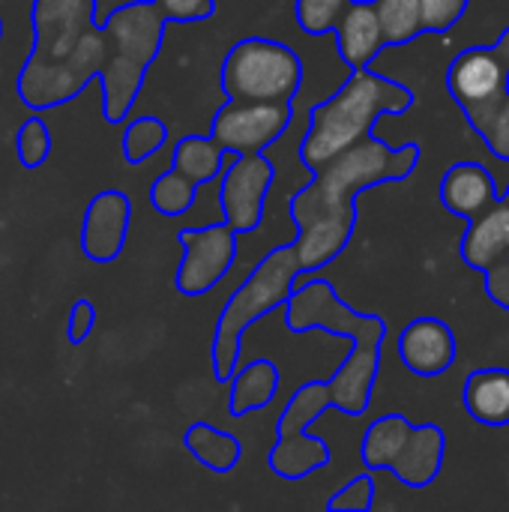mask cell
Returning <instances> with one entry per match:
<instances>
[{
	"label": "cell",
	"mask_w": 509,
	"mask_h": 512,
	"mask_svg": "<svg viewBox=\"0 0 509 512\" xmlns=\"http://www.w3.org/2000/svg\"><path fill=\"white\" fill-rule=\"evenodd\" d=\"M459 354L456 333L441 318H414L399 336V357L417 378L444 375Z\"/></svg>",
	"instance_id": "16"
},
{
	"label": "cell",
	"mask_w": 509,
	"mask_h": 512,
	"mask_svg": "<svg viewBox=\"0 0 509 512\" xmlns=\"http://www.w3.org/2000/svg\"><path fill=\"white\" fill-rule=\"evenodd\" d=\"M447 90L486 147L509 162V27L495 45L465 48L450 63Z\"/></svg>",
	"instance_id": "5"
},
{
	"label": "cell",
	"mask_w": 509,
	"mask_h": 512,
	"mask_svg": "<svg viewBox=\"0 0 509 512\" xmlns=\"http://www.w3.org/2000/svg\"><path fill=\"white\" fill-rule=\"evenodd\" d=\"M219 177H222V186H219L222 219L237 234L258 231L264 219V204L276 177L273 162L264 153H240V156L228 153Z\"/></svg>",
	"instance_id": "13"
},
{
	"label": "cell",
	"mask_w": 509,
	"mask_h": 512,
	"mask_svg": "<svg viewBox=\"0 0 509 512\" xmlns=\"http://www.w3.org/2000/svg\"><path fill=\"white\" fill-rule=\"evenodd\" d=\"M444 450L447 438L441 426H411L402 414L375 420L360 444V456L369 471H390L411 489H426L438 480L444 468Z\"/></svg>",
	"instance_id": "7"
},
{
	"label": "cell",
	"mask_w": 509,
	"mask_h": 512,
	"mask_svg": "<svg viewBox=\"0 0 509 512\" xmlns=\"http://www.w3.org/2000/svg\"><path fill=\"white\" fill-rule=\"evenodd\" d=\"M327 381L303 384L285 405L276 423V444L270 450V471L282 480H303L330 465V447L309 435V426L327 411Z\"/></svg>",
	"instance_id": "9"
},
{
	"label": "cell",
	"mask_w": 509,
	"mask_h": 512,
	"mask_svg": "<svg viewBox=\"0 0 509 512\" xmlns=\"http://www.w3.org/2000/svg\"><path fill=\"white\" fill-rule=\"evenodd\" d=\"M132 201L126 192L105 189L93 195L81 222V252L93 264H111L120 258L129 237Z\"/></svg>",
	"instance_id": "15"
},
{
	"label": "cell",
	"mask_w": 509,
	"mask_h": 512,
	"mask_svg": "<svg viewBox=\"0 0 509 512\" xmlns=\"http://www.w3.org/2000/svg\"><path fill=\"white\" fill-rule=\"evenodd\" d=\"M291 120H294L291 102L228 99L210 123V138L219 141V147L234 156L264 153L288 132Z\"/></svg>",
	"instance_id": "10"
},
{
	"label": "cell",
	"mask_w": 509,
	"mask_h": 512,
	"mask_svg": "<svg viewBox=\"0 0 509 512\" xmlns=\"http://www.w3.org/2000/svg\"><path fill=\"white\" fill-rule=\"evenodd\" d=\"M237 231L222 219L204 228H183L177 234L183 246V261L177 267L174 285L186 297H201L213 291L237 261Z\"/></svg>",
	"instance_id": "12"
},
{
	"label": "cell",
	"mask_w": 509,
	"mask_h": 512,
	"mask_svg": "<svg viewBox=\"0 0 509 512\" xmlns=\"http://www.w3.org/2000/svg\"><path fill=\"white\" fill-rule=\"evenodd\" d=\"M387 45H408L423 36L420 0H372Z\"/></svg>",
	"instance_id": "23"
},
{
	"label": "cell",
	"mask_w": 509,
	"mask_h": 512,
	"mask_svg": "<svg viewBox=\"0 0 509 512\" xmlns=\"http://www.w3.org/2000/svg\"><path fill=\"white\" fill-rule=\"evenodd\" d=\"M333 36H336L339 57L351 69L369 66L381 54V48H387L372 0H351L348 9L339 15V21L333 27Z\"/></svg>",
	"instance_id": "18"
},
{
	"label": "cell",
	"mask_w": 509,
	"mask_h": 512,
	"mask_svg": "<svg viewBox=\"0 0 509 512\" xmlns=\"http://www.w3.org/2000/svg\"><path fill=\"white\" fill-rule=\"evenodd\" d=\"M300 273L303 270L297 264L294 246L285 243V246L267 252L258 261V267L249 273V279L228 297V303L216 321V333H213V345H210V363H213L216 381H228L237 372L243 333L258 318L285 306L294 285L300 282Z\"/></svg>",
	"instance_id": "6"
},
{
	"label": "cell",
	"mask_w": 509,
	"mask_h": 512,
	"mask_svg": "<svg viewBox=\"0 0 509 512\" xmlns=\"http://www.w3.org/2000/svg\"><path fill=\"white\" fill-rule=\"evenodd\" d=\"M165 15L153 0H132L108 12L102 21L105 60L99 69L102 81V117L123 123L144 87V75L162 51Z\"/></svg>",
	"instance_id": "4"
},
{
	"label": "cell",
	"mask_w": 509,
	"mask_h": 512,
	"mask_svg": "<svg viewBox=\"0 0 509 512\" xmlns=\"http://www.w3.org/2000/svg\"><path fill=\"white\" fill-rule=\"evenodd\" d=\"M462 261L486 276V294L509 312V186L504 195L477 219L462 237Z\"/></svg>",
	"instance_id": "11"
},
{
	"label": "cell",
	"mask_w": 509,
	"mask_h": 512,
	"mask_svg": "<svg viewBox=\"0 0 509 512\" xmlns=\"http://www.w3.org/2000/svg\"><path fill=\"white\" fill-rule=\"evenodd\" d=\"M351 0H297L294 3V18L309 36H324L333 33L339 15L348 9Z\"/></svg>",
	"instance_id": "26"
},
{
	"label": "cell",
	"mask_w": 509,
	"mask_h": 512,
	"mask_svg": "<svg viewBox=\"0 0 509 512\" xmlns=\"http://www.w3.org/2000/svg\"><path fill=\"white\" fill-rule=\"evenodd\" d=\"M471 0H420L423 33H447L459 24Z\"/></svg>",
	"instance_id": "29"
},
{
	"label": "cell",
	"mask_w": 509,
	"mask_h": 512,
	"mask_svg": "<svg viewBox=\"0 0 509 512\" xmlns=\"http://www.w3.org/2000/svg\"><path fill=\"white\" fill-rule=\"evenodd\" d=\"M462 402L480 426H509V369L471 372L462 387Z\"/></svg>",
	"instance_id": "19"
},
{
	"label": "cell",
	"mask_w": 509,
	"mask_h": 512,
	"mask_svg": "<svg viewBox=\"0 0 509 512\" xmlns=\"http://www.w3.org/2000/svg\"><path fill=\"white\" fill-rule=\"evenodd\" d=\"M0 39H3V18H0Z\"/></svg>",
	"instance_id": "32"
},
{
	"label": "cell",
	"mask_w": 509,
	"mask_h": 512,
	"mask_svg": "<svg viewBox=\"0 0 509 512\" xmlns=\"http://www.w3.org/2000/svg\"><path fill=\"white\" fill-rule=\"evenodd\" d=\"M99 0H36L33 48L18 72V99L33 111L66 105L99 75L105 33L96 27Z\"/></svg>",
	"instance_id": "2"
},
{
	"label": "cell",
	"mask_w": 509,
	"mask_h": 512,
	"mask_svg": "<svg viewBox=\"0 0 509 512\" xmlns=\"http://www.w3.org/2000/svg\"><path fill=\"white\" fill-rule=\"evenodd\" d=\"M186 450L213 474H228L240 462V441L231 432H222L210 423H195L183 435Z\"/></svg>",
	"instance_id": "21"
},
{
	"label": "cell",
	"mask_w": 509,
	"mask_h": 512,
	"mask_svg": "<svg viewBox=\"0 0 509 512\" xmlns=\"http://www.w3.org/2000/svg\"><path fill=\"white\" fill-rule=\"evenodd\" d=\"M375 504V483L369 474L354 477L345 489H339L330 501L327 510L330 512H369Z\"/></svg>",
	"instance_id": "28"
},
{
	"label": "cell",
	"mask_w": 509,
	"mask_h": 512,
	"mask_svg": "<svg viewBox=\"0 0 509 512\" xmlns=\"http://www.w3.org/2000/svg\"><path fill=\"white\" fill-rule=\"evenodd\" d=\"M165 21H204L216 12V0H153Z\"/></svg>",
	"instance_id": "30"
},
{
	"label": "cell",
	"mask_w": 509,
	"mask_h": 512,
	"mask_svg": "<svg viewBox=\"0 0 509 512\" xmlns=\"http://www.w3.org/2000/svg\"><path fill=\"white\" fill-rule=\"evenodd\" d=\"M198 189L201 186H195L186 174H180L177 168H168V171H162L153 180V186H150V204L162 216H183L198 201Z\"/></svg>",
	"instance_id": "24"
},
{
	"label": "cell",
	"mask_w": 509,
	"mask_h": 512,
	"mask_svg": "<svg viewBox=\"0 0 509 512\" xmlns=\"http://www.w3.org/2000/svg\"><path fill=\"white\" fill-rule=\"evenodd\" d=\"M303 84V63L285 42L246 36L222 60V90L243 102H294Z\"/></svg>",
	"instance_id": "8"
},
{
	"label": "cell",
	"mask_w": 509,
	"mask_h": 512,
	"mask_svg": "<svg viewBox=\"0 0 509 512\" xmlns=\"http://www.w3.org/2000/svg\"><path fill=\"white\" fill-rule=\"evenodd\" d=\"M225 156L228 153L210 135H186L174 147V165L171 168L186 174L195 186H204V183H213L222 174Z\"/></svg>",
	"instance_id": "22"
},
{
	"label": "cell",
	"mask_w": 509,
	"mask_h": 512,
	"mask_svg": "<svg viewBox=\"0 0 509 512\" xmlns=\"http://www.w3.org/2000/svg\"><path fill=\"white\" fill-rule=\"evenodd\" d=\"M417 165V141L390 147L387 141L369 135L315 168V177L288 201V213L297 225V240L291 246L300 270L315 273L348 249L357 228L360 192L381 183H402Z\"/></svg>",
	"instance_id": "1"
},
{
	"label": "cell",
	"mask_w": 509,
	"mask_h": 512,
	"mask_svg": "<svg viewBox=\"0 0 509 512\" xmlns=\"http://www.w3.org/2000/svg\"><path fill=\"white\" fill-rule=\"evenodd\" d=\"M15 150H18V162L24 168H39L45 165L48 153H51V132L39 117H27L18 126V138H15Z\"/></svg>",
	"instance_id": "27"
},
{
	"label": "cell",
	"mask_w": 509,
	"mask_h": 512,
	"mask_svg": "<svg viewBox=\"0 0 509 512\" xmlns=\"http://www.w3.org/2000/svg\"><path fill=\"white\" fill-rule=\"evenodd\" d=\"M384 339H387V321L381 315H372V321L351 339L354 348L348 351L345 363L327 381L330 405L339 408L342 414L360 417L369 408L372 390L378 381V369H381Z\"/></svg>",
	"instance_id": "14"
},
{
	"label": "cell",
	"mask_w": 509,
	"mask_h": 512,
	"mask_svg": "<svg viewBox=\"0 0 509 512\" xmlns=\"http://www.w3.org/2000/svg\"><path fill=\"white\" fill-rule=\"evenodd\" d=\"M93 324H96V309L90 300H78L72 309H69V321H66V339L72 345H81L90 333H93Z\"/></svg>",
	"instance_id": "31"
},
{
	"label": "cell",
	"mask_w": 509,
	"mask_h": 512,
	"mask_svg": "<svg viewBox=\"0 0 509 512\" xmlns=\"http://www.w3.org/2000/svg\"><path fill=\"white\" fill-rule=\"evenodd\" d=\"M441 204L462 216V219H477L483 216L501 195L495 186V177L486 165L480 162H456L447 168V174L441 177Z\"/></svg>",
	"instance_id": "17"
},
{
	"label": "cell",
	"mask_w": 509,
	"mask_h": 512,
	"mask_svg": "<svg viewBox=\"0 0 509 512\" xmlns=\"http://www.w3.org/2000/svg\"><path fill=\"white\" fill-rule=\"evenodd\" d=\"M414 105V90L390 81L369 66L351 69L348 81L309 114V129L300 144V159L309 171L321 168L342 150L369 138L384 114H405Z\"/></svg>",
	"instance_id": "3"
},
{
	"label": "cell",
	"mask_w": 509,
	"mask_h": 512,
	"mask_svg": "<svg viewBox=\"0 0 509 512\" xmlns=\"http://www.w3.org/2000/svg\"><path fill=\"white\" fill-rule=\"evenodd\" d=\"M228 384H231V396H228L231 417H246L273 402L279 390V369L273 360H252L249 366L237 369L228 378Z\"/></svg>",
	"instance_id": "20"
},
{
	"label": "cell",
	"mask_w": 509,
	"mask_h": 512,
	"mask_svg": "<svg viewBox=\"0 0 509 512\" xmlns=\"http://www.w3.org/2000/svg\"><path fill=\"white\" fill-rule=\"evenodd\" d=\"M168 141V126L159 117H135L123 132V159L138 165L147 162Z\"/></svg>",
	"instance_id": "25"
}]
</instances>
